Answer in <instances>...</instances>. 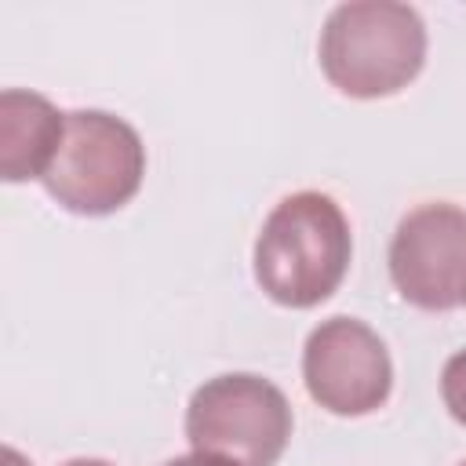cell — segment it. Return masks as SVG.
<instances>
[{
    "instance_id": "7",
    "label": "cell",
    "mask_w": 466,
    "mask_h": 466,
    "mask_svg": "<svg viewBox=\"0 0 466 466\" xmlns=\"http://www.w3.org/2000/svg\"><path fill=\"white\" fill-rule=\"evenodd\" d=\"M66 138V113L36 91L7 87L0 95V178H44Z\"/></svg>"
},
{
    "instance_id": "4",
    "label": "cell",
    "mask_w": 466,
    "mask_h": 466,
    "mask_svg": "<svg viewBox=\"0 0 466 466\" xmlns=\"http://www.w3.org/2000/svg\"><path fill=\"white\" fill-rule=\"evenodd\" d=\"M291 404L262 375L229 371L208 379L186 408V441L193 451L237 466H277L291 441Z\"/></svg>"
},
{
    "instance_id": "10",
    "label": "cell",
    "mask_w": 466,
    "mask_h": 466,
    "mask_svg": "<svg viewBox=\"0 0 466 466\" xmlns=\"http://www.w3.org/2000/svg\"><path fill=\"white\" fill-rule=\"evenodd\" d=\"M4 466H33V462H25L15 448H4Z\"/></svg>"
},
{
    "instance_id": "1",
    "label": "cell",
    "mask_w": 466,
    "mask_h": 466,
    "mask_svg": "<svg viewBox=\"0 0 466 466\" xmlns=\"http://www.w3.org/2000/svg\"><path fill=\"white\" fill-rule=\"evenodd\" d=\"M350 258L353 237L342 208L320 189H299L258 229L255 280L273 302L309 309L339 291Z\"/></svg>"
},
{
    "instance_id": "5",
    "label": "cell",
    "mask_w": 466,
    "mask_h": 466,
    "mask_svg": "<svg viewBox=\"0 0 466 466\" xmlns=\"http://www.w3.org/2000/svg\"><path fill=\"white\" fill-rule=\"evenodd\" d=\"M302 382L306 393L331 415H371L393 390L390 350L364 320L328 317L302 346Z\"/></svg>"
},
{
    "instance_id": "3",
    "label": "cell",
    "mask_w": 466,
    "mask_h": 466,
    "mask_svg": "<svg viewBox=\"0 0 466 466\" xmlns=\"http://www.w3.org/2000/svg\"><path fill=\"white\" fill-rule=\"evenodd\" d=\"M142 175L146 146L127 120L106 109H73L58 157L40 182L73 215H113L138 193Z\"/></svg>"
},
{
    "instance_id": "2",
    "label": "cell",
    "mask_w": 466,
    "mask_h": 466,
    "mask_svg": "<svg viewBox=\"0 0 466 466\" xmlns=\"http://www.w3.org/2000/svg\"><path fill=\"white\" fill-rule=\"evenodd\" d=\"M328 84L350 98H390L426 62V22L411 4L350 0L331 7L317 44Z\"/></svg>"
},
{
    "instance_id": "9",
    "label": "cell",
    "mask_w": 466,
    "mask_h": 466,
    "mask_svg": "<svg viewBox=\"0 0 466 466\" xmlns=\"http://www.w3.org/2000/svg\"><path fill=\"white\" fill-rule=\"evenodd\" d=\"M164 466H237L229 459H218V455H204V451H193V455H178V459H167Z\"/></svg>"
},
{
    "instance_id": "8",
    "label": "cell",
    "mask_w": 466,
    "mask_h": 466,
    "mask_svg": "<svg viewBox=\"0 0 466 466\" xmlns=\"http://www.w3.org/2000/svg\"><path fill=\"white\" fill-rule=\"evenodd\" d=\"M441 400L448 408V415L466 426V350L451 353L444 360V371H441Z\"/></svg>"
},
{
    "instance_id": "12",
    "label": "cell",
    "mask_w": 466,
    "mask_h": 466,
    "mask_svg": "<svg viewBox=\"0 0 466 466\" xmlns=\"http://www.w3.org/2000/svg\"><path fill=\"white\" fill-rule=\"evenodd\" d=\"M459 466H466V462H459Z\"/></svg>"
},
{
    "instance_id": "6",
    "label": "cell",
    "mask_w": 466,
    "mask_h": 466,
    "mask_svg": "<svg viewBox=\"0 0 466 466\" xmlns=\"http://www.w3.org/2000/svg\"><path fill=\"white\" fill-rule=\"evenodd\" d=\"M390 280L419 309L448 313L466 302V211L448 200L411 208L390 240Z\"/></svg>"
},
{
    "instance_id": "11",
    "label": "cell",
    "mask_w": 466,
    "mask_h": 466,
    "mask_svg": "<svg viewBox=\"0 0 466 466\" xmlns=\"http://www.w3.org/2000/svg\"><path fill=\"white\" fill-rule=\"evenodd\" d=\"M62 466H113V462H106V459H69Z\"/></svg>"
}]
</instances>
